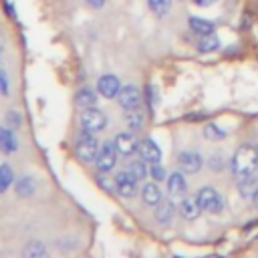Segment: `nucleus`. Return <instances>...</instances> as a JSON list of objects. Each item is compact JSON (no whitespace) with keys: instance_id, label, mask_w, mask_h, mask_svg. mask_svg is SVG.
Instances as JSON below:
<instances>
[{"instance_id":"9d476101","label":"nucleus","mask_w":258,"mask_h":258,"mask_svg":"<svg viewBox=\"0 0 258 258\" xmlns=\"http://www.w3.org/2000/svg\"><path fill=\"white\" fill-rule=\"evenodd\" d=\"M97 91H99V95H103L105 99H113V97H117L119 91H121V81H119L115 75H103V77H99V81H97Z\"/></svg>"},{"instance_id":"393cba45","label":"nucleus","mask_w":258,"mask_h":258,"mask_svg":"<svg viewBox=\"0 0 258 258\" xmlns=\"http://www.w3.org/2000/svg\"><path fill=\"white\" fill-rule=\"evenodd\" d=\"M14 181V173H12V167L8 163L0 165V194H4Z\"/></svg>"},{"instance_id":"72a5a7b5","label":"nucleus","mask_w":258,"mask_h":258,"mask_svg":"<svg viewBox=\"0 0 258 258\" xmlns=\"http://www.w3.org/2000/svg\"><path fill=\"white\" fill-rule=\"evenodd\" d=\"M196 6H202V8H206V6H212L216 0H191Z\"/></svg>"},{"instance_id":"6e6552de","label":"nucleus","mask_w":258,"mask_h":258,"mask_svg":"<svg viewBox=\"0 0 258 258\" xmlns=\"http://www.w3.org/2000/svg\"><path fill=\"white\" fill-rule=\"evenodd\" d=\"M137 153L141 159H145L149 163H157L161 159V149L151 137H143L137 141Z\"/></svg>"},{"instance_id":"4be33fe9","label":"nucleus","mask_w":258,"mask_h":258,"mask_svg":"<svg viewBox=\"0 0 258 258\" xmlns=\"http://www.w3.org/2000/svg\"><path fill=\"white\" fill-rule=\"evenodd\" d=\"M220 38L212 32V34H204L202 38H200V42H198V50L200 52H214V50H218L220 48Z\"/></svg>"},{"instance_id":"f257e3e1","label":"nucleus","mask_w":258,"mask_h":258,"mask_svg":"<svg viewBox=\"0 0 258 258\" xmlns=\"http://www.w3.org/2000/svg\"><path fill=\"white\" fill-rule=\"evenodd\" d=\"M232 171L242 177V175H252L258 169V147L244 143L236 149V153L232 155Z\"/></svg>"},{"instance_id":"b1692460","label":"nucleus","mask_w":258,"mask_h":258,"mask_svg":"<svg viewBox=\"0 0 258 258\" xmlns=\"http://www.w3.org/2000/svg\"><path fill=\"white\" fill-rule=\"evenodd\" d=\"M202 133H204V137L210 139V141H218V139H224V137H226V131H224L220 125H216V123H208V125H204Z\"/></svg>"},{"instance_id":"39448f33","label":"nucleus","mask_w":258,"mask_h":258,"mask_svg":"<svg viewBox=\"0 0 258 258\" xmlns=\"http://www.w3.org/2000/svg\"><path fill=\"white\" fill-rule=\"evenodd\" d=\"M117 153L119 151H117V147H115L113 141L101 143L99 145V151H97V159H95L97 169L99 171H111L115 167V163H117Z\"/></svg>"},{"instance_id":"20e7f679","label":"nucleus","mask_w":258,"mask_h":258,"mask_svg":"<svg viewBox=\"0 0 258 258\" xmlns=\"http://www.w3.org/2000/svg\"><path fill=\"white\" fill-rule=\"evenodd\" d=\"M107 123H109L107 115L101 109H97V107H87L81 113V127H85V129H89L93 133L103 131L107 127Z\"/></svg>"},{"instance_id":"c85d7f7f","label":"nucleus","mask_w":258,"mask_h":258,"mask_svg":"<svg viewBox=\"0 0 258 258\" xmlns=\"http://www.w3.org/2000/svg\"><path fill=\"white\" fill-rule=\"evenodd\" d=\"M149 175L153 177V181H163V179H167L165 169L159 165V161H157V163H151V167H149Z\"/></svg>"},{"instance_id":"f8f14e48","label":"nucleus","mask_w":258,"mask_h":258,"mask_svg":"<svg viewBox=\"0 0 258 258\" xmlns=\"http://www.w3.org/2000/svg\"><path fill=\"white\" fill-rule=\"evenodd\" d=\"M238 191L242 194L244 200H250V202H252L254 194L258 191V177H254V173H252V175H242V177H238Z\"/></svg>"},{"instance_id":"bb28decb","label":"nucleus","mask_w":258,"mask_h":258,"mask_svg":"<svg viewBox=\"0 0 258 258\" xmlns=\"http://www.w3.org/2000/svg\"><path fill=\"white\" fill-rule=\"evenodd\" d=\"M44 254H46V248H44V244L38 242V240H32V242L24 248V256H28V258H40V256H44Z\"/></svg>"},{"instance_id":"a211bd4d","label":"nucleus","mask_w":258,"mask_h":258,"mask_svg":"<svg viewBox=\"0 0 258 258\" xmlns=\"http://www.w3.org/2000/svg\"><path fill=\"white\" fill-rule=\"evenodd\" d=\"M200 212H202V208H200V204H198L196 198H185V200H181V204H179V214H181L185 220H196V218L200 216Z\"/></svg>"},{"instance_id":"412c9836","label":"nucleus","mask_w":258,"mask_h":258,"mask_svg":"<svg viewBox=\"0 0 258 258\" xmlns=\"http://www.w3.org/2000/svg\"><path fill=\"white\" fill-rule=\"evenodd\" d=\"M14 187H16V194H18L20 198H26V196H32V194H34L36 183H34V179H32L30 175H22V177L16 179Z\"/></svg>"},{"instance_id":"1a4fd4ad","label":"nucleus","mask_w":258,"mask_h":258,"mask_svg":"<svg viewBox=\"0 0 258 258\" xmlns=\"http://www.w3.org/2000/svg\"><path fill=\"white\" fill-rule=\"evenodd\" d=\"M177 163H179L181 171H185V173H196V171L202 169L204 157H202L198 151L187 149V151H181V153L177 155Z\"/></svg>"},{"instance_id":"c756f323","label":"nucleus","mask_w":258,"mask_h":258,"mask_svg":"<svg viewBox=\"0 0 258 258\" xmlns=\"http://www.w3.org/2000/svg\"><path fill=\"white\" fill-rule=\"evenodd\" d=\"M210 167H212L214 171L222 169V167H224V155H220V153H214V155L210 157Z\"/></svg>"},{"instance_id":"473e14b6","label":"nucleus","mask_w":258,"mask_h":258,"mask_svg":"<svg viewBox=\"0 0 258 258\" xmlns=\"http://www.w3.org/2000/svg\"><path fill=\"white\" fill-rule=\"evenodd\" d=\"M105 2H107V0H87V4H89L91 8H101V6H105Z\"/></svg>"},{"instance_id":"f704fd0d","label":"nucleus","mask_w":258,"mask_h":258,"mask_svg":"<svg viewBox=\"0 0 258 258\" xmlns=\"http://www.w3.org/2000/svg\"><path fill=\"white\" fill-rule=\"evenodd\" d=\"M252 204H254V206H258V191L254 194V198H252Z\"/></svg>"},{"instance_id":"9b49d317","label":"nucleus","mask_w":258,"mask_h":258,"mask_svg":"<svg viewBox=\"0 0 258 258\" xmlns=\"http://www.w3.org/2000/svg\"><path fill=\"white\" fill-rule=\"evenodd\" d=\"M115 147L121 155H131L133 151H137V139L133 135V131H123L115 135Z\"/></svg>"},{"instance_id":"dca6fc26","label":"nucleus","mask_w":258,"mask_h":258,"mask_svg":"<svg viewBox=\"0 0 258 258\" xmlns=\"http://www.w3.org/2000/svg\"><path fill=\"white\" fill-rule=\"evenodd\" d=\"M18 149V141L14 137V129L10 127H0V151L4 153H14Z\"/></svg>"},{"instance_id":"c9c22d12","label":"nucleus","mask_w":258,"mask_h":258,"mask_svg":"<svg viewBox=\"0 0 258 258\" xmlns=\"http://www.w3.org/2000/svg\"><path fill=\"white\" fill-rule=\"evenodd\" d=\"M2 48H4V40H2V34H0V54H2Z\"/></svg>"},{"instance_id":"a878e982","label":"nucleus","mask_w":258,"mask_h":258,"mask_svg":"<svg viewBox=\"0 0 258 258\" xmlns=\"http://www.w3.org/2000/svg\"><path fill=\"white\" fill-rule=\"evenodd\" d=\"M147 161L145 159H133V161H129V171L137 177V179H145V175L149 173V169H147V165H145Z\"/></svg>"},{"instance_id":"6ab92c4d","label":"nucleus","mask_w":258,"mask_h":258,"mask_svg":"<svg viewBox=\"0 0 258 258\" xmlns=\"http://www.w3.org/2000/svg\"><path fill=\"white\" fill-rule=\"evenodd\" d=\"M173 214H175V206L167 200V202H159L157 204V210H155V220L159 222V224H169L171 222V218H173Z\"/></svg>"},{"instance_id":"f3484780","label":"nucleus","mask_w":258,"mask_h":258,"mask_svg":"<svg viewBox=\"0 0 258 258\" xmlns=\"http://www.w3.org/2000/svg\"><path fill=\"white\" fill-rule=\"evenodd\" d=\"M187 24H189V30L196 32V34H200V36L214 32V22H210L206 18H200V16H189Z\"/></svg>"},{"instance_id":"2f4dec72","label":"nucleus","mask_w":258,"mask_h":258,"mask_svg":"<svg viewBox=\"0 0 258 258\" xmlns=\"http://www.w3.org/2000/svg\"><path fill=\"white\" fill-rule=\"evenodd\" d=\"M10 91V85H8V75L0 69V95H8Z\"/></svg>"},{"instance_id":"ddd939ff","label":"nucleus","mask_w":258,"mask_h":258,"mask_svg":"<svg viewBox=\"0 0 258 258\" xmlns=\"http://www.w3.org/2000/svg\"><path fill=\"white\" fill-rule=\"evenodd\" d=\"M97 93L93 87H81L77 93H75V101L81 109H87V107H97Z\"/></svg>"},{"instance_id":"cd10ccee","label":"nucleus","mask_w":258,"mask_h":258,"mask_svg":"<svg viewBox=\"0 0 258 258\" xmlns=\"http://www.w3.org/2000/svg\"><path fill=\"white\" fill-rule=\"evenodd\" d=\"M145 101H147V109L155 111V105H157V87L155 85L145 87Z\"/></svg>"},{"instance_id":"2eb2a0df","label":"nucleus","mask_w":258,"mask_h":258,"mask_svg":"<svg viewBox=\"0 0 258 258\" xmlns=\"http://www.w3.org/2000/svg\"><path fill=\"white\" fill-rule=\"evenodd\" d=\"M141 198H143V202H145L147 206H157V204L163 200V194H161L157 181H149V183H145L143 189H141Z\"/></svg>"},{"instance_id":"423d86ee","label":"nucleus","mask_w":258,"mask_h":258,"mask_svg":"<svg viewBox=\"0 0 258 258\" xmlns=\"http://www.w3.org/2000/svg\"><path fill=\"white\" fill-rule=\"evenodd\" d=\"M115 191L121 196V198H133L137 194V177L127 169V171H119L115 177Z\"/></svg>"},{"instance_id":"f03ea898","label":"nucleus","mask_w":258,"mask_h":258,"mask_svg":"<svg viewBox=\"0 0 258 258\" xmlns=\"http://www.w3.org/2000/svg\"><path fill=\"white\" fill-rule=\"evenodd\" d=\"M97 151H99V141H97L95 133L83 127L77 133V139H75V153H77V157L83 163H91V161L97 159Z\"/></svg>"},{"instance_id":"5701e85b","label":"nucleus","mask_w":258,"mask_h":258,"mask_svg":"<svg viewBox=\"0 0 258 258\" xmlns=\"http://www.w3.org/2000/svg\"><path fill=\"white\" fill-rule=\"evenodd\" d=\"M147 6H149V10H151L155 16L163 18V16L169 14V10H171V0H147Z\"/></svg>"},{"instance_id":"7ed1b4c3","label":"nucleus","mask_w":258,"mask_h":258,"mask_svg":"<svg viewBox=\"0 0 258 258\" xmlns=\"http://www.w3.org/2000/svg\"><path fill=\"white\" fill-rule=\"evenodd\" d=\"M196 200H198L200 208H202L204 212H210V214H220V212L224 210V206H226L224 196H222L216 187H212V185L200 187L198 194H196Z\"/></svg>"},{"instance_id":"0eeeda50","label":"nucleus","mask_w":258,"mask_h":258,"mask_svg":"<svg viewBox=\"0 0 258 258\" xmlns=\"http://www.w3.org/2000/svg\"><path fill=\"white\" fill-rule=\"evenodd\" d=\"M141 99H143V93L135 87V85H125L121 87L119 95H117V101L123 109H135L141 105Z\"/></svg>"},{"instance_id":"4468645a","label":"nucleus","mask_w":258,"mask_h":258,"mask_svg":"<svg viewBox=\"0 0 258 258\" xmlns=\"http://www.w3.org/2000/svg\"><path fill=\"white\" fill-rule=\"evenodd\" d=\"M167 191L171 196H183L187 191V181L181 171H173L167 175Z\"/></svg>"},{"instance_id":"7c9ffc66","label":"nucleus","mask_w":258,"mask_h":258,"mask_svg":"<svg viewBox=\"0 0 258 258\" xmlns=\"http://www.w3.org/2000/svg\"><path fill=\"white\" fill-rule=\"evenodd\" d=\"M6 123H8L10 129H16V127L20 125V117H18V113H16V111H10V113L6 115Z\"/></svg>"},{"instance_id":"aec40b11","label":"nucleus","mask_w":258,"mask_h":258,"mask_svg":"<svg viewBox=\"0 0 258 258\" xmlns=\"http://www.w3.org/2000/svg\"><path fill=\"white\" fill-rule=\"evenodd\" d=\"M125 123H127V127H129L131 131H139V129L143 127V123H145V115L139 111V107H135V109H127Z\"/></svg>"}]
</instances>
